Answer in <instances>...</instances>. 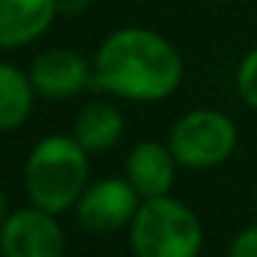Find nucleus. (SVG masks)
Here are the masks:
<instances>
[{"mask_svg": "<svg viewBox=\"0 0 257 257\" xmlns=\"http://www.w3.org/2000/svg\"><path fill=\"white\" fill-rule=\"evenodd\" d=\"M89 6V0H58V12L64 14H80Z\"/></svg>", "mask_w": 257, "mask_h": 257, "instance_id": "14", "label": "nucleus"}, {"mask_svg": "<svg viewBox=\"0 0 257 257\" xmlns=\"http://www.w3.org/2000/svg\"><path fill=\"white\" fill-rule=\"evenodd\" d=\"M6 207H9V202H6V196H3V191H0V221L6 218Z\"/></svg>", "mask_w": 257, "mask_h": 257, "instance_id": "15", "label": "nucleus"}, {"mask_svg": "<svg viewBox=\"0 0 257 257\" xmlns=\"http://www.w3.org/2000/svg\"><path fill=\"white\" fill-rule=\"evenodd\" d=\"M124 177L139 191L141 199L166 196V194H172L174 177H177V161H174L169 144H161V141H139L127 152Z\"/></svg>", "mask_w": 257, "mask_h": 257, "instance_id": "8", "label": "nucleus"}, {"mask_svg": "<svg viewBox=\"0 0 257 257\" xmlns=\"http://www.w3.org/2000/svg\"><path fill=\"white\" fill-rule=\"evenodd\" d=\"M89 185V152L72 136H47L25 161V194L31 205L58 213L72 210Z\"/></svg>", "mask_w": 257, "mask_h": 257, "instance_id": "2", "label": "nucleus"}, {"mask_svg": "<svg viewBox=\"0 0 257 257\" xmlns=\"http://www.w3.org/2000/svg\"><path fill=\"white\" fill-rule=\"evenodd\" d=\"M235 89L243 105L257 111V47H251L243 58H240L238 69H235Z\"/></svg>", "mask_w": 257, "mask_h": 257, "instance_id": "12", "label": "nucleus"}, {"mask_svg": "<svg viewBox=\"0 0 257 257\" xmlns=\"http://www.w3.org/2000/svg\"><path fill=\"white\" fill-rule=\"evenodd\" d=\"M58 14V0H0V47L36 42Z\"/></svg>", "mask_w": 257, "mask_h": 257, "instance_id": "9", "label": "nucleus"}, {"mask_svg": "<svg viewBox=\"0 0 257 257\" xmlns=\"http://www.w3.org/2000/svg\"><path fill=\"white\" fill-rule=\"evenodd\" d=\"M67 238L56 216L42 207H20L0 221L3 257H64Z\"/></svg>", "mask_w": 257, "mask_h": 257, "instance_id": "6", "label": "nucleus"}, {"mask_svg": "<svg viewBox=\"0 0 257 257\" xmlns=\"http://www.w3.org/2000/svg\"><path fill=\"white\" fill-rule=\"evenodd\" d=\"M141 196L127 177H105L97 183L86 185L75 205V216L89 232H119L127 229L133 216L139 213Z\"/></svg>", "mask_w": 257, "mask_h": 257, "instance_id": "5", "label": "nucleus"}, {"mask_svg": "<svg viewBox=\"0 0 257 257\" xmlns=\"http://www.w3.org/2000/svg\"><path fill=\"white\" fill-rule=\"evenodd\" d=\"M28 78L45 100H72L94 86V67L69 47H53L34 58Z\"/></svg>", "mask_w": 257, "mask_h": 257, "instance_id": "7", "label": "nucleus"}, {"mask_svg": "<svg viewBox=\"0 0 257 257\" xmlns=\"http://www.w3.org/2000/svg\"><path fill=\"white\" fill-rule=\"evenodd\" d=\"M166 144L177 166L205 172L232 158L238 147V127L218 108H191L172 124Z\"/></svg>", "mask_w": 257, "mask_h": 257, "instance_id": "4", "label": "nucleus"}, {"mask_svg": "<svg viewBox=\"0 0 257 257\" xmlns=\"http://www.w3.org/2000/svg\"><path fill=\"white\" fill-rule=\"evenodd\" d=\"M227 257H257V224H249L235 235L227 249Z\"/></svg>", "mask_w": 257, "mask_h": 257, "instance_id": "13", "label": "nucleus"}, {"mask_svg": "<svg viewBox=\"0 0 257 257\" xmlns=\"http://www.w3.org/2000/svg\"><path fill=\"white\" fill-rule=\"evenodd\" d=\"M124 133V116L111 102H89L78 113L72 124V139L83 147L86 152H105L122 139Z\"/></svg>", "mask_w": 257, "mask_h": 257, "instance_id": "10", "label": "nucleus"}, {"mask_svg": "<svg viewBox=\"0 0 257 257\" xmlns=\"http://www.w3.org/2000/svg\"><path fill=\"white\" fill-rule=\"evenodd\" d=\"M133 257H199L205 227L185 202L172 194L141 199L127 227Z\"/></svg>", "mask_w": 257, "mask_h": 257, "instance_id": "3", "label": "nucleus"}, {"mask_svg": "<svg viewBox=\"0 0 257 257\" xmlns=\"http://www.w3.org/2000/svg\"><path fill=\"white\" fill-rule=\"evenodd\" d=\"M94 86L130 102H161L180 89L185 64L180 50L150 28L113 31L94 56Z\"/></svg>", "mask_w": 257, "mask_h": 257, "instance_id": "1", "label": "nucleus"}, {"mask_svg": "<svg viewBox=\"0 0 257 257\" xmlns=\"http://www.w3.org/2000/svg\"><path fill=\"white\" fill-rule=\"evenodd\" d=\"M34 83L14 64L0 61V130H17L34 111Z\"/></svg>", "mask_w": 257, "mask_h": 257, "instance_id": "11", "label": "nucleus"}]
</instances>
